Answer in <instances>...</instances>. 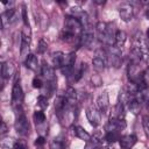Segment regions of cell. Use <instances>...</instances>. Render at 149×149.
I'll return each mask as SVG.
<instances>
[{
	"instance_id": "cell-1",
	"label": "cell",
	"mask_w": 149,
	"mask_h": 149,
	"mask_svg": "<svg viewBox=\"0 0 149 149\" xmlns=\"http://www.w3.org/2000/svg\"><path fill=\"white\" fill-rule=\"evenodd\" d=\"M15 130L21 136H27L29 134V121L23 112L22 107L15 108Z\"/></svg>"
},
{
	"instance_id": "cell-2",
	"label": "cell",
	"mask_w": 149,
	"mask_h": 149,
	"mask_svg": "<svg viewBox=\"0 0 149 149\" xmlns=\"http://www.w3.org/2000/svg\"><path fill=\"white\" fill-rule=\"evenodd\" d=\"M31 41V29L30 26H23L22 33H21V55L22 56H28V50Z\"/></svg>"
},
{
	"instance_id": "cell-3",
	"label": "cell",
	"mask_w": 149,
	"mask_h": 149,
	"mask_svg": "<svg viewBox=\"0 0 149 149\" xmlns=\"http://www.w3.org/2000/svg\"><path fill=\"white\" fill-rule=\"evenodd\" d=\"M22 102H23V90L20 83L15 80L13 85V90H12V106L15 109V108L22 107Z\"/></svg>"
},
{
	"instance_id": "cell-4",
	"label": "cell",
	"mask_w": 149,
	"mask_h": 149,
	"mask_svg": "<svg viewBox=\"0 0 149 149\" xmlns=\"http://www.w3.org/2000/svg\"><path fill=\"white\" fill-rule=\"evenodd\" d=\"M106 54H107V61L114 68H119L121 65V62H122L121 49L116 48L115 45H112V47H109V50L106 51Z\"/></svg>"
},
{
	"instance_id": "cell-5",
	"label": "cell",
	"mask_w": 149,
	"mask_h": 149,
	"mask_svg": "<svg viewBox=\"0 0 149 149\" xmlns=\"http://www.w3.org/2000/svg\"><path fill=\"white\" fill-rule=\"evenodd\" d=\"M107 63H108V61H107V54H106V51H104L101 49L97 50L95 51V55H94V57L92 59V64H93L94 69H97L99 71L100 70H104L106 68Z\"/></svg>"
},
{
	"instance_id": "cell-6",
	"label": "cell",
	"mask_w": 149,
	"mask_h": 149,
	"mask_svg": "<svg viewBox=\"0 0 149 149\" xmlns=\"http://www.w3.org/2000/svg\"><path fill=\"white\" fill-rule=\"evenodd\" d=\"M74 63H76V54L74 52H71L69 55L65 56V61H64V64L63 66L61 68L62 70V73L66 77H69L70 74H72L73 72V69H74Z\"/></svg>"
},
{
	"instance_id": "cell-7",
	"label": "cell",
	"mask_w": 149,
	"mask_h": 149,
	"mask_svg": "<svg viewBox=\"0 0 149 149\" xmlns=\"http://www.w3.org/2000/svg\"><path fill=\"white\" fill-rule=\"evenodd\" d=\"M119 15L122 21L129 22L134 16V7L130 2H125L119 7Z\"/></svg>"
},
{
	"instance_id": "cell-8",
	"label": "cell",
	"mask_w": 149,
	"mask_h": 149,
	"mask_svg": "<svg viewBox=\"0 0 149 149\" xmlns=\"http://www.w3.org/2000/svg\"><path fill=\"white\" fill-rule=\"evenodd\" d=\"M125 128H126L125 119H119V118H114V116H112L106 125L107 132H120Z\"/></svg>"
},
{
	"instance_id": "cell-9",
	"label": "cell",
	"mask_w": 149,
	"mask_h": 149,
	"mask_svg": "<svg viewBox=\"0 0 149 149\" xmlns=\"http://www.w3.org/2000/svg\"><path fill=\"white\" fill-rule=\"evenodd\" d=\"M86 118L93 127L99 126L100 122H101V113L99 112L98 108H95L93 106H91L86 109Z\"/></svg>"
},
{
	"instance_id": "cell-10",
	"label": "cell",
	"mask_w": 149,
	"mask_h": 149,
	"mask_svg": "<svg viewBox=\"0 0 149 149\" xmlns=\"http://www.w3.org/2000/svg\"><path fill=\"white\" fill-rule=\"evenodd\" d=\"M94 41V34L93 31L91 30L90 27H86L84 28L81 35H80V38H79V43L83 45V47H86V48H90L92 45Z\"/></svg>"
},
{
	"instance_id": "cell-11",
	"label": "cell",
	"mask_w": 149,
	"mask_h": 149,
	"mask_svg": "<svg viewBox=\"0 0 149 149\" xmlns=\"http://www.w3.org/2000/svg\"><path fill=\"white\" fill-rule=\"evenodd\" d=\"M137 142V137L133 134H128V135H123L120 137L119 143H120V148L121 149H132Z\"/></svg>"
},
{
	"instance_id": "cell-12",
	"label": "cell",
	"mask_w": 149,
	"mask_h": 149,
	"mask_svg": "<svg viewBox=\"0 0 149 149\" xmlns=\"http://www.w3.org/2000/svg\"><path fill=\"white\" fill-rule=\"evenodd\" d=\"M108 106H109L108 94H107V92H104L97 99V108L99 109V112L101 114H105L107 112V109H108Z\"/></svg>"
},
{
	"instance_id": "cell-13",
	"label": "cell",
	"mask_w": 149,
	"mask_h": 149,
	"mask_svg": "<svg viewBox=\"0 0 149 149\" xmlns=\"http://www.w3.org/2000/svg\"><path fill=\"white\" fill-rule=\"evenodd\" d=\"M41 73H42V76L44 77V79L47 81H55L56 80L54 68L51 65H49L48 63H45V62L41 66Z\"/></svg>"
},
{
	"instance_id": "cell-14",
	"label": "cell",
	"mask_w": 149,
	"mask_h": 149,
	"mask_svg": "<svg viewBox=\"0 0 149 149\" xmlns=\"http://www.w3.org/2000/svg\"><path fill=\"white\" fill-rule=\"evenodd\" d=\"M15 69H14V65L12 62H3L2 65H1V77L3 79H8L13 76Z\"/></svg>"
},
{
	"instance_id": "cell-15",
	"label": "cell",
	"mask_w": 149,
	"mask_h": 149,
	"mask_svg": "<svg viewBox=\"0 0 149 149\" xmlns=\"http://www.w3.org/2000/svg\"><path fill=\"white\" fill-rule=\"evenodd\" d=\"M65 99H66V102L70 107H74L76 104H77V99H78V94H77V91L73 88V87H68L66 92H65Z\"/></svg>"
},
{
	"instance_id": "cell-16",
	"label": "cell",
	"mask_w": 149,
	"mask_h": 149,
	"mask_svg": "<svg viewBox=\"0 0 149 149\" xmlns=\"http://www.w3.org/2000/svg\"><path fill=\"white\" fill-rule=\"evenodd\" d=\"M97 34H98V38L99 41L104 42L105 43V40H106V35H107V30H108V23L106 22H98L97 23Z\"/></svg>"
},
{
	"instance_id": "cell-17",
	"label": "cell",
	"mask_w": 149,
	"mask_h": 149,
	"mask_svg": "<svg viewBox=\"0 0 149 149\" xmlns=\"http://www.w3.org/2000/svg\"><path fill=\"white\" fill-rule=\"evenodd\" d=\"M24 65H26V68H28L31 71H37V69H38V59H37V57L35 55H33V54H29L26 57Z\"/></svg>"
},
{
	"instance_id": "cell-18",
	"label": "cell",
	"mask_w": 149,
	"mask_h": 149,
	"mask_svg": "<svg viewBox=\"0 0 149 149\" xmlns=\"http://www.w3.org/2000/svg\"><path fill=\"white\" fill-rule=\"evenodd\" d=\"M141 101L135 97V95H130V99H129V101H128V108H129V111L133 113V114H137L139 112H140V109H141Z\"/></svg>"
},
{
	"instance_id": "cell-19",
	"label": "cell",
	"mask_w": 149,
	"mask_h": 149,
	"mask_svg": "<svg viewBox=\"0 0 149 149\" xmlns=\"http://www.w3.org/2000/svg\"><path fill=\"white\" fill-rule=\"evenodd\" d=\"M51 61H52V64L55 68H62L63 64H64V61H65V55L62 52V51H56L51 55Z\"/></svg>"
},
{
	"instance_id": "cell-20",
	"label": "cell",
	"mask_w": 149,
	"mask_h": 149,
	"mask_svg": "<svg viewBox=\"0 0 149 149\" xmlns=\"http://www.w3.org/2000/svg\"><path fill=\"white\" fill-rule=\"evenodd\" d=\"M126 40H127V34H126L123 30H116L114 45H115L116 48H119V49H122V47H123L125 43H126Z\"/></svg>"
},
{
	"instance_id": "cell-21",
	"label": "cell",
	"mask_w": 149,
	"mask_h": 149,
	"mask_svg": "<svg viewBox=\"0 0 149 149\" xmlns=\"http://www.w3.org/2000/svg\"><path fill=\"white\" fill-rule=\"evenodd\" d=\"M74 134H76V136L78 139H80V140H83L85 142H88L92 139L91 135L83 127H80V126H74Z\"/></svg>"
},
{
	"instance_id": "cell-22",
	"label": "cell",
	"mask_w": 149,
	"mask_h": 149,
	"mask_svg": "<svg viewBox=\"0 0 149 149\" xmlns=\"http://www.w3.org/2000/svg\"><path fill=\"white\" fill-rule=\"evenodd\" d=\"M120 133L119 132H106V135H105V141L109 144H113L114 142L119 141L120 140Z\"/></svg>"
},
{
	"instance_id": "cell-23",
	"label": "cell",
	"mask_w": 149,
	"mask_h": 149,
	"mask_svg": "<svg viewBox=\"0 0 149 149\" xmlns=\"http://www.w3.org/2000/svg\"><path fill=\"white\" fill-rule=\"evenodd\" d=\"M114 118H119V119H125V105L120 101H118L116 106H115V114Z\"/></svg>"
},
{
	"instance_id": "cell-24",
	"label": "cell",
	"mask_w": 149,
	"mask_h": 149,
	"mask_svg": "<svg viewBox=\"0 0 149 149\" xmlns=\"http://www.w3.org/2000/svg\"><path fill=\"white\" fill-rule=\"evenodd\" d=\"M50 149H65V143L61 137L54 139V141L50 143Z\"/></svg>"
},
{
	"instance_id": "cell-25",
	"label": "cell",
	"mask_w": 149,
	"mask_h": 149,
	"mask_svg": "<svg viewBox=\"0 0 149 149\" xmlns=\"http://www.w3.org/2000/svg\"><path fill=\"white\" fill-rule=\"evenodd\" d=\"M34 120H35L36 125H42L45 121V114L42 111H36L34 113Z\"/></svg>"
},
{
	"instance_id": "cell-26",
	"label": "cell",
	"mask_w": 149,
	"mask_h": 149,
	"mask_svg": "<svg viewBox=\"0 0 149 149\" xmlns=\"http://www.w3.org/2000/svg\"><path fill=\"white\" fill-rule=\"evenodd\" d=\"M14 144H15V141H13V139H9V137H5L1 140V146L2 148L5 149H13L14 148Z\"/></svg>"
},
{
	"instance_id": "cell-27",
	"label": "cell",
	"mask_w": 149,
	"mask_h": 149,
	"mask_svg": "<svg viewBox=\"0 0 149 149\" xmlns=\"http://www.w3.org/2000/svg\"><path fill=\"white\" fill-rule=\"evenodd\" d=\"M142 125H143V130L146 136L149 139V115H144L142 118Z\"/></svg>"
},
{
	"instance_id": "cell-28",
	"label": "cell",
	"mask_w": 149,
	"mask_h": 149,
	"mask_svg": "<svg viewBox=\"0 0 149 149\" xmlns=\"http://www.w3.org/2000/svg\"><path fill=\"white\" fill-rule=\"evenodd\" d=\"M37 105L41 107V108H47L48 107V98L43 94L38 95L37 98Z\"/></svg>"
},
{
	"instance_id": "cell-29",
	"label": "cell",
	"mask_w": 149,
	"mask_h": 149,
	"mask_svg": "<svg viewBox=\"0 0 149 149\" xmlns=\"http://www.w3.org/2000/svg\"><path fill=\"white\" fill-rule=\"evenodd\" d=\"M47 49H48V44H47V42H45L44 40H40V42H38V47H37V51H38L40 54H44V52L47 51Z\"/></svg>"
},
{
	"instance_id": "cell-30",
	"label": "cell",
	"mask_w": 149,
	"mask_h": 149,
	"mask_svg": "<svg viewBox=\"0 0 149 149\" xmlns=\"http://www.w3.org/2000/svg\"><path fill=\"white\" fill-rule=\"evenodd\" d=\"M99 144L100 143H98V142H95L94 140L91 139L88 142H86V146H85L84 149H99Z\"/></svg>"
},
{
	"instance_id": "cell-31",
	"label": "cell",
	"mask_w": 149,
	"mask_h": 149,
	"mask_svg": "<svg viewBox=\"0 0 149 149\" xmlns=\"http://www.w3.org/2000/svg\"><path fill=\"white\" fill-rule=\"evenodd\" d=\"M22 20H23V23L24 26H29V21H28V16H27V8H26V5H22Z\"/></svg>"
},
{
	"instance_id": "cell-32",
	"label": "cell",
	"mask_w": 149,
	"mask_h": 149,
	"mask_svg": "<svg viewBox=\"0 0 149 149\" xmlns=\"http://www.w3.org/2000/svg\"><path fill=\"white\" fill-rule=\"evenodd\" d=\"M42 86H43V81L41 80V78L35 77V78L33 79V87H35V88H41Z\"/></svg>"
},
{
	"instance_id": "cell-33",
	"label": "cell",
	"mask_w": 149,
	"mask_h": 149,
	"mask_svg": "<svg viewBox=\"0 0 149 149\" xmlns=\"http://www.w3.org/2000/svg\"><path fill=\"white\" fill-rule=\"evenodd\" d=\"M13 149H27V146H26V142L24 141H15V144H14V148Z\"/></svg>"
},
{
	"instance_id": "cell-34",
	"label": "cell",
	"mask_w": 149,
	"mask_h": 149,
	"mask_svg": "<svg viewBox=\"0 0 149 149\" xmlns=\"http://www.w3.org/2000/svg\"><path fill=\"white\" fill-rule=\"evenodd\" d=\"M92 83H93V85H95V86H99L102 81H101V78H100V76L99 74H94L93 77H92Z\"/></svg>"
},
{
	"instance_id": "cell-35",
	"label": "cell",
	"mask_w": 149,
	"mask_h": 149,
	"mask_svg": "<svg viewBox=\"0 0 149 149\" xmlns=\"http://www.w3.org/2000/svg\"><path fill=\"white\" fill-rule=\"evenodd\" d=\"M7 132H8V127H7L6 122L2 121V122H1V129H0V134H1V136H5V135L7 134Z\"/></svg>"
},
{
	"instance_id": "cell-36",
	"label": "cell",
	"mask_w": 149,
	"mask_h": 149,
	"mask_svg": "<svg viewBox=\"0 0 149 149\" xmlns=\"http://www.w3.org/2000/svg\"><path fill=\"white\" fill-rule=\"evenodd\" d=\"M45 143V139L43 136H38L35 140V146H43Z\"/></svg>"
},
{
	"instance_id": "cell-37",
	"label": "cell",
	"mask_w": 149,
	"mask_h": 149,
	"mask_svg": "<svg viewBox=\"0 0 149 149\" xmlns=\"http://www.w3.org/2000/svg\"><path fill=\"white\" fill-rule=\"evenodd\" d=\"M146 17L149 20V7H147V9H146Z\"/></svg>"
},
{
	"instance_id": "cell-38",
	"label": "cell",
	"mask_w": 149,
	"mask_h": 149,
	"mask_svg": "<svg viewBox=\"0 0 149 149\" xmlns=\"http://www.w3.org/2000/svg\"><path fill=\"white\" fill-rule=\"evenodd\" d=\"M104 149H114V148L111 147V146H106V147H104Z\"/></svg>"
},
{
	"instance_id": "cell-39",
	"label": "cell",
	"mask_w": 149,
	"mask_h": 149,
	"mask_svg": "<svg viewBox=\"0 0 149 149\" xmlns=\"http://www.w3.org/2000/svg\"><path fill=\"white\" fill-rule=\"evenodd\" d=\"M147 36L149 37V28H148V30H147Z\"/></svg>"
},
{
	"instance_id": "cell-40",
	"label": "cell",
	"mask_w": 149,
	"mask_h": 149,
	"mask_svg": "<svg viewBox=\"0 0 149 149\" xmlns=\"http://www.w3.org/2000/svg\"><path fill=\"white\" fill-rule=\"evenodd\" d=\"M146 104H147V106H148V107H149V99H148V101H147V102H146Z\"/></svg>"
}]
</instances>
